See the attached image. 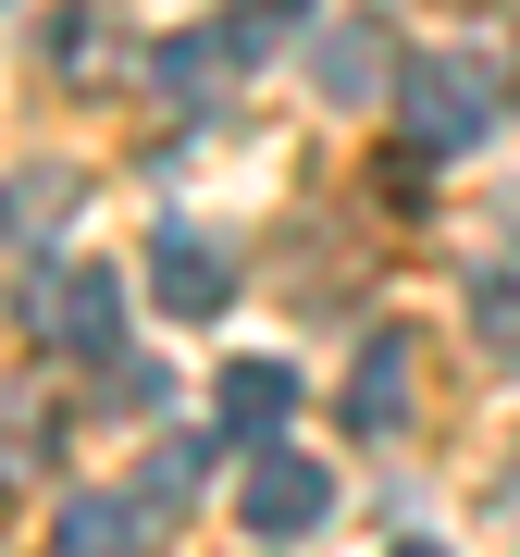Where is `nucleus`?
<instances>
[{"label":"nucleus","mask_w":520,"mask_h":557,"mask_svg":"<svg viewBox=\"0 0 520 557\" xmlns=\"http://www.w3.org/2000/svg\"><path fill=\"white\" fill-rule=\"evenodd\" d=\"M161 545V508H137V496H75L50 520V557H149Z\"/></svg>","instance_id":"nucleus-7"},{"label":"nucleus","mask_w":520,"mask_h":557,"mask_svg":"<svg viewBox=\"0 0 520 557\" xmlns=\"http://www.w3.org/2000/svg\"><path fill=\"white\" fill-rule=\"evenodd\" d=\"M223 62H236L223 38H161V50H149V87H161V100H211Z\"/></svg>","instance_id":"nucleus-9"},{"label":"nucleus","mask_w":520,"mask_h":557,"mask_svg":"<svg viewBox=\"0 0 520 557\" xmlns=\"http://www.w3.org/2000/svg\"><path fill=\"white\" fill-rule=\"evenodd\" d=\"M310 87L335 112H372L384 87H397V50H384V25L372 13H347V25H310Z\"/></svg>","instance_id":"nucleus-5"},{"label":"nucleus","mask_w":520,"mask_h":557,"mask_svg":"<svg viewBox=\"0 0 520 557\" xmlns=\"http://www.w3.org/2000/svg\"><path fill=\"white\" fill-rule=\"evenodd\" d=\"M409 372H421V335H372L360 372H347V397H335V421L347 434H397L409 421Z\"/></svg>","instance_id":"nucleus-6"},{"label":"nucleus","mask_w":520,"mask_h":557,"mask_svg":"<svg viewBox=\"0 0 520 557\" xmlns=\"http://www.w3.org/2000/svg\"><path fill=\"white\" fill-rule=\"evenodd\" d=\"M285 421H298V372H285V359H236V372H223V434L273 446Z\"/></svg>","instance_id":"nucleus-8"},{"label":"nucleus","mask_w":520,"mask_h":557,"mask_svg":"<svg viewBox=\"0 0 520 557\" xmlns=\"http://www.w3.org/2000/svg\"><path fill=\"white\" fill-rule=\"evenodd\" d=\"M149 298L174 322H211L223 298H236V248L199 236V223H161V236H149Z\"/></svg>","instance_id":"nucleus-4"},{"label":"nucleus","mask_w":520,"mask_h":557,"mask_svg":"<svg viewBox=\"0 0 520 557\" xmlns=\"http://www.w3.org/2000/svg\"><path fill=\"white\" fill-rule=\"evenodd\" d=\"M322 508H335V471H322V458H285V446H260L248 471H236V520H248L260 545H298Z\"/></svg>","instance_id":"nucleus-3"},{"label":"nucleus","mask_w":520,"mask_h":557,"mask_svg":"<svg viewBox=\"0 0 520 557\" xmlns=\"http://www.w3.org/2000/svg\"><path fill=\"white\" fill-rule=\"evenodd\" d=\"M471 335H483V359H520V273H496V260L471 273Z\"/></svg>","instance_id":"nucleus-10"},{"label":"nucleus","mask_w":520,"mask_h":557,"mask_svg":"<svg viewBox=\"0 0 520 557\" xmlns=\"http://www.w3.org/2000/svg\"><path fill=\"white\" fill-rule=\"evenodd\" d=\"M199 471H211L199 434H161V446H149V508H186V496H199Z\"/></svg>","instance_id":"nucleus-12"},{"label":"nucleus","mask_w":520,"mask_h":557,"mask_svg":"<svg viewBox=\"0 0 520 557\" xmlns=\"http://www.w3.org/2000/svg\"><path fill=\"white\" fill-rule=\"evenodd\" d=\"M25 322H38V347H62V359H112L124 347V273L112 260H62L38 298H25Z\"/></svg>","instance_id":"nucleus-2"},{"label":"nucleus","mask_w":520,"mask_h":557,"mask_svg":"<svg viewBox=\"0 0 520 557\" xmlns=\"http://www.w3.org/2000/svg\"><path fill=\"white\" fill-rule=\"evenodd\" d=\"M62 211H75V174H13V199H0V223H13V236H50Z\"/></svg>","instance_id":"nucleus-13"},{"label":"nucleus","mask_w":520,"mask_h":557,"mask_svg":"<svg viewBox=\"0 0 520 557\" xmlns=\"http://www.w3.org/2000/svg\"><path fill=\"white\" fill-rule=\"evenodd\" d=\"M397 112H409V137L434 149V161H459V149L496 137L508 87H496V62H483V50H434V62H409V75H397Z\"/></svg>","instance_id":"nucleus-1"},{"label":"nucleus","mask_w":520,"mask_h":557,"mask_svg":"<svg viewBox=\"0 0 520 557\" xmlns=\"http://www.w3.org/2000/svg\"><path fill=\"white\" fill-rule=\"evenodd\" d=\"M397 557H446V545H397Z\"/></svg>","instance_id":"nucleus-14"},{"label":"nucleus","mask_w":520,"mask_h":557,"mask_svg":"<svg viewBox=\"0 0 520 557\" xmlns=\"http://www.w3.org/2000/svg\"><path fill=\"white\" fill-rule=\"evenodd\" d=\"M298 25H310V0H236V13L211 25V38L236 50V75H248V50H273V38H298Z\"/></svg>","instance_id":"nucleus-11"}]
</instances>
